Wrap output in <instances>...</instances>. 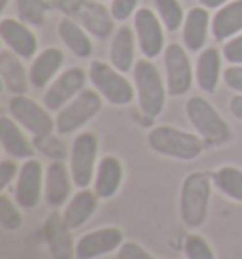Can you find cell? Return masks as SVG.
I'll return each instance as SVG.
<instances>
[{
    "mask_svg": "<svg viewBox=\"0 0 242 259\" xmlns=\"http://www.w3.org/2000/svg\"><path fill=\"white\" fill-rule=\"evenodd\" d=\"M212 172L193 170L184 178L180 187V218L187 229L205 225L212 199Z\"/></svg>",
    "mask_w": 242,
    "mask_h": 259,
    "instance_id": "6da1fadb",
    "label": "cell"
},
{
    "mask_svg": "<svg viewBox=\"0 0 242 259\" xmlns=\"http://www.w3.org/2000/svg\"><path fill=\"white\" fill-rule=\"evenodd\" d=\"M146 142L151 151L176 161H193L200 157L207 146L197 133H187L172 125H157L150 129Z\"/></svg>",
    "mask_w": 242,
    "mask_h": 259,
    "instance_id": "7a4b0ae2",
    "label": "cell"
},
{
    "mask_svg": "<svg viewBox=\"0 0 242 259\" xmlns=\"http://www.w3.org/2000/svg\"><path fill=\"white\" fill-rule=\"evenodd\" d=\"M138 110L146 119H155L163 114L167 102V81L151 59H138L133 68Z\"/></svg>",
    "mask_w": 242,
    "mask_h": 259,
    "instance_id": "3957f363",
    "label": "cell"
},
{
    "mask_svg": "<svg viewBox=\"0 0 242 259\" xmlns=\"http://www.w3.org/2000/svg\"><path fill=\"white\" fill-rule=\"evenodd\" d=\"M185 115L195 133L205 140L207 146H223L231 140L229 123L205 97L200 95L189 97L185 102Z\"/></svg>",
    "mask_w": 242,
    "mask_h": 259,
    "instance_id": "277c9868",
    "label": "cell"
},
{
    "mask_svg": "<svg viewBox=\"0 0 242 259\" xmlns=\"http://www.w3.org/2000/svg\"><path fill=\"white\" fill-rule=\"evenodd\" d=\"M55 4L64 17L79 23L91 36L106 40L110 34H114L115 19L110 8L100 0H57Z\"/></svg>",
    "mask_w": 242,
    "mask_h": 259,
    "instance_id": "5b68a950",
    "label": "cell"
},
{
    "mask_svg": "<svg viewBox=\"0 0 242 259\" xmlns=\"http://www.w3.org/2000/svg\"><path fill=\"white\" fill-rule=\"evenodd\" d=\"M87 76H89V81L95 87V91H99L100 97L110 104L127 106L135 101V85L115 66L108 65L104 61H91Z\"/></svg>",
    "mask_w": 242,
    "mask_h": 259,
    "instance_id": "8992f818",
    "label": "cell"
},
{
    "mask_svg": "<svg viewBox=\"0 0 242 259\" xmlns=\"http://www.w3.org/2000/svg\"><path fill=\"white\" fill-rule=\"evenodd\" d=\"M99 165V138L95 133H79L72 140L68 151V168H70L74 186L86 189L95 180Z\"/></svg>",
    "mask_w": 242,
    "mask_h": 259,
    "instance_id": "52a82bcc",
    "label": "cell"
},
{
    "mask_svg": "<svg viewBox=\"0 0 242 259\" xmlns=\"http://www.w3.org/2000/svg\"><path fill=\"white\" fill-rule=\"evenodd\" d=\"M102 97L95 89H84L82 93L72 99L64 108H61L55 115V133L61 137L74 135L76 131L86 127L87 123L95 119L102 108Z\"/></svg>",
    "mask_w": 242,
    "mask_h": 259,
    "instance_id": "ba28073f",
    "label": "cell"
},
{
    "mask_svg": "<svg viewBox=\"0 0 242 259\" xmlns=\"http://www.w3.org/2000/svg\"><path fill=\"white\" fill-rule=\"evenodd\" d=\"M8 112L34 138L50 137L55 131V117H51L50 110L27 95H12L8 102Z\"/></svg>",
    "mask_w": 242,
    "mask_h": 259,
    "instance_id": "9c48e42d",
    "label": "cell"
},
{
    "mask_svg": "<svg viewBox=\"0 0 242 259\" xmlns=\"http://www.w3.org/2000/svg\"><path fill=\"white\" fill-rule=\"evenodd\" d=\"M163 63L167 70V91L171 97H182L193 85L195 70L191 66L187 50L182 44H167L163 51Z\"/></svg>",
    "mask_w": 242,
    "mask_h": 259,
    "instance_id": "30bf717a",
    "label": "cell"
},
{
    "mask_svg": "<svg viewBox=\"0 0 242 259\" xmlns=\"http://www.w3.org/2000/svg\"><path fill=\"white\" fill-rule=\"evenodd\" d=\"M133 29L136 34L138 50L146 59H153L163 55L165 51V27L159 15L150 8H138L133 15Z\"/></svg>",
    "mask_w": 242,
    "mask_h": 259,
    "instance_id": "8fae6325",
    "label": "cell"
},
{
    "mask_svg": "<svg viewBox=\"0 0 242 259\" xmlns=\"http://www.w3.org/2000/svg\"><path fill=\"white\" fill-rule=\"evenodd\" d=\"M44 184H46V174H44L42 163L36 157L23 161L15 180V202L23 210H34L44 197Z\"/></svg>",
    "mask_w": 242,
    "mask_h": 259,
    "instance_id": "7c38bea8",
    "label": "cell"
},
{
    "mask_svg": "<svg viewBox=\"0 0 242 259\" xmlns=\"http://www.w3.org/2000/svg\"><path fill=\"white\" fill-rule=\"evenodd\" d=\"M87 78L89 76L82 66L66 68L48 85L44 93V106L50 112H59L61 108H64L72 99H76L84 91Z\"/></svg>",
    "mask_w": 242,
    "mask_h": 259,
    "instance_id": "4fadbf2b",
    "label": "cell"
},
{
    "mask_svg": "<svg viewBox=\"0 0 242 259\" xmlns=\"http://www.w3.org/2000/svg\"><path fill=\"white\" fill-rule=\"evenodd\" d=\"M125 242V235L119 227H99L76 240V259H99L117 252Z\"/></svg>",
    "mask_w": 242,
    "mask_h": 259,
    "instance_id": "5bb4252c",
    "label": "cell"
},
{
    "mask_svg": "<svg viewBox=\"0 0 242 259\" xmlns=\"http://www.w3.org/2000/svg\"><path fill=\"white\" fill-rule=\"evenodd\" d=\"M0 38L10 51L21 59H34L38 51V38L21 19L4 17L0 21Z\"/></svg>",
    "mask_w": 242,
    "mask_h": 259,
    "instance_id": "9a60e30c",
    "label": "cell"
},
{
    "mask_svg": "<svg viewBox=\"0 0 242 259\" xmlns=\"http://www.w3.org/2000/svg\"><path fill=\"white\" fill-rule=\"evenodd\" d=\"M72 174L68 165L63 161H51L46 168V184H44V199L51 208H61L72 197Z\"/></svg>",
    "mask_w": 242,
    "mask_h": 259,
    "instance_id": "2e32d148",
    "label": "cell"
},
{
    "mask_svg": "<svg viewBox=\"0 0 242 259\" xmlns=\"http://www.w3.org/2000/svg\"><path fill=\"white\" fill-rule=\"evenodd\" d=\"M99 199L95 189H78L63 206V220L66 227L72 231L84 227L99 210Z\"/></svg>",
    "mask_w": 242,
    "mask_h": 259,
    "instance_id": "e0dca14e",
    "label": "cell"
},
{
    "mask_svg": "<svg viewBox=\"0 0 242 259\" xmlns=\"http://www.w3.org/2000/svg\"><path fill=\"white\" fill-rule=\"evenodd\" d=\"M23 127L15 121L12 115L0 117V144L2 150L6 151V155L12 159L27 161L34 157V146L30 144L27 135L23 133Z\"/></svg>",
    "mask_w": 242,
    "mask_h": 259,
    "instance_id": "ac0fdd59",
    "label": "cell"
},
{
    "mask_svg": "<svg viewBox=\"0 0 242 259\" xmlns=\"http://www.w3.org/2000/svg\"><path fill=\"white\" fill-rule=\"evenodd\" d=\"M70 231L63 220V214L53 212L44 223V237L50 246L53 259H72L76 257V242L72 240Z\"/></svg>",
    "mask_w": 242,
    "mask_h": 259,
    "instance_id": "d6986e66",
    "label": "cell"
},
{
    "mask_svg": "<svg viewBox=\"0 0 242 259\" xmlns=\"http://www.w3.org/2000/svg\"><path fill=\"white\" fill-rule=\"evenodd\" d=\"M212 19H210V12L205 6H195L185 14V21L182 27V44L187 51L197 53L205 48L208 38V30H210Z\"/></svg>",
    "mask_w": 242,
    "mask_h": 259,
    "instance_id": "ffe728a7",
    "label": "cell"
},
{
    "mask_svg": "<svg viewBox=\"0 0 242 259\" xmlns=\"http://www.w3.org/2000/svg\"><path fill=\"white\" fill-rule=\"evenodd\" d=\"M64 65V53L59 48H46L36 53L29 68L30 85L34 89H44L57 78L61 66Z\"/></svg>",
    "mask_w": 242,
    "mask_h": 259,
    "instance_id": "44dd1931",
    "label": "cell"
},
{
    "mask_svg": "<svg viewBox=\"0 0 242 259\" xmlns=\"http://www.w3.org/2000/svg\"><path fill=\"white\" fill-rule=\"evenodd\" d=\"M123 165L115 155H104L99 159L93 189L100 199H112L117 195L121 184H123Z\"/></svg>",
    "mask_w": 242,
    "mask_h": 259,
    "instance_id": "7402d4cb",
    "label": "cell"
},
{
    "mask_svg": "<svg viewBox=\"0 0 242 259\" xmlns=\"http://www.w3.org/2000/svg\"><path fill=\"white\" fill-rule=\"evenodd\" d=\"M136 34L131 27H119L114 30L110 40V65L115 66L119 72H131L136 65Z\"/></svg>",
    "mask_w": 242,
    "mask_h": 259,
    "instance_id": "603a6c76",
    "label": "cell"
},
{
    "mask_svg": "<svg viewBox=\"0 0 242 259\" xmlns=\"http://www.w3.org/2000/svg\"><path fill=\"white\" fill-rule=\"evenodd\" d=\"M0 78L12 95H25L30 85L29 70L21 63V57L8 48L0 51Z\"/></svg>",
    "mask_w": 242,
    "mask_h": 259,
    "instance_id": "cb8c5ba5",
    "label": "cell"
},
{
    "mask_svg": "<svg viewBox=\"0 0 242 259\" xmlns=\"http://www.w3.org/2000/svg\"><path fill=\"white\" fill-rule=\"evenodd\" d=\"M214 40L227 42L229 38L242 32V0H231L221 6L212 17L210 25Z\"/></svg>",
    "mask_w": 242,
    "mask_h": 259,
    "instance_id": "d4e9b609",
    "label": "cell"
},
{
    "mask_svg": "<svg viewBox=\"0 0 242 259\" xmlns=\"http://www.w3.org/2000/svg\"><path fill=\"white\" fill-rule=\"evenodd\" d=\"M221 51L218 48H207L200 51L195 65V81L205 93H216L221 74Z\"/></svg>",
    "mask_w": 242,
    "mask_h": 259,
    "instance_id": "484cf974",
    "label": "cell"
},
{
    "mask_svg": "<svg viewBox=\"0 0 242 259\" xmlns=\"http://www.w3.org/2000/svg\"><path fill=\"white\" fill-rule=\"evenodd\" d=\"M57 34L61 42L79 59H87L93 55V42L91 34L87 32L79 23H76L70 17H63L57 23Z\"/></svg>",
    "mask_w": 242,
    "mask_h": 259,
    "instance_id": "4316f807",
    "label": "cell"
},
{
    "mask_svg": "<svg viewBox=\"0 0 242 259\" xmlns=\"http://www.w3.org/2000/svg\"><path fill=\"white\" fill-rule=\"evenodd\" d=\"M212 184L223 197L242 204V168L221 165L212 172Z\"/></svg>",
    "mask_w": 242,
    "mask_h": 259,
    "instance_id": "83f0119b",
    "label": "cell"
},
{
    "mask_svg": "<svg viewBox=\"0 0 242 259\" xmlns=\"http://www.w3.org/2000/svg\"><path fill=\"white\" fill-rule=\"evenodd\" d=\"M155 14L169 32H176L184 27L185 14L180 0H155Z\"/></svg>",
    "mask_w": 242,
    "mask_h": 259,
    "instance_id": "f1b7e54d",
    "label": "cell"
},
{
    "mask_svg": "<svg viewBox=\"0 0 242 259\" xmlns=\"http://www.w3.org/2000/svg\"><path fill=\"white\" fill-rule=\"evenodd\" d=\"M19 19L27 25L40 27L48 15V2L46 0H15Z\"/></svg>",
    "mask_w": 242,
    "mask_h": 259,
    "instance_id": "f546056e",
    "label": "cell"
},
{
    "mask_svg": "<svg viewBox=\"0 0 242 259\" xmlns=\"http://www.w3.org/2000/svg\"><path fill=\"white\" fill-rule=\"evenodd\" d=\"M23 225L21 206L12 201L4 191L0 195V227L4 231H17Z\"/></svg>",
    "mask_w": 242,
    "mask_h": 259,
    "instance_id": "4dcf8cb0",
    "label": "cell"
},
{
    "mask_svg": "<svg viewBox=\"0 0 242 259\" xmlns=\"http://www.w3.org/2000/svg\"><path fill=\"white\" fill-rule=\"evenodd\" d=\"M184 253L185 259H216L212 246L208 244L207 238L197 233H189L184 238Z\"/></svg>",
    "mask_w": 242,
    "mask_h": 259,
    "instance_id": "1f68e13d",
    "label": "cell"
},
{
    "mask_svg": "<svg viewBox=\"0 0 242 259\" xmlns=\"http://www.w3.org/2000/svg\"><path fill=\"white\" fill-rule=\"evenodd\" d=\"M138 2L140 0H112L110 4V12L115 21L125 23L127 19H131L138 10Z\"/></svg>",
    "mask_w": 242,
    "mask_h": 259,
    "instance_id": "d6a6232c",
    "label": "cell"
},
{
    "mask_svg": "<svg viewBox=\"0 0 242 259\" xmlns=\"http://www.w3.org/2000/svg\"><path fill=\"white\" fill-rule=\"evenodd\" d=\"M115 255H117V259H159L148 252L144 246L133 242V240H125L119 250L115 252Z\"/></svg>",
    "mask_w": 242,
    "mask_h": 259,
    "instance_id": "836d02e7",
    "label": "cell"
},
{
    "mask_svg": "<svg viewBox=\"0 0 242 259\" xmlns=\"http://www.w3.org/2000/svg\"><path fill=\"white\" fill-rule=\"evenodd\" d=\"M223 59L231 65H242V32L236 36L229 38L221 48Z\"/></svg>",
    "mask_w": 242,
    "mask_h": 259,
    "instance_id": "e575fe53",
    "label": "cell"
},
{
    "mask_svg": "<svg viewBox=\"0 0 242 259\" xmlns=\"http://www.w3.org/2000/svg\"><path fill=\"white\" fill-rule=\"evenodd\" d=\"M19 168L14 159H2L0 161V191H6L12 182L17 180Z\"/></svg>",
    "mask_w": 242,
    "mask_h": 259,
    "instance_id": "d590c367",
    "label": "cell"
},
{
    "mask_svg": "<svg viewBox=\"0 0 242 259\" xmlns=\"http://www.w3.org/2000/svg\"><path fill=\"white\" fill-rule=\"evenodd\" d=\"M223 81L229 89L242 95V65H231L223 70Z\"/></svg>",
    "mask_w": 242,
    "mask_h": 259,
    "instance_id": "8d00e7d4",
    "label": "cell"
},
{
    "mask_svg": "<svg viewBox=\"0 0 242 259\" xmlns=\"http://www.w3.org/2000/svg\"><path fill=\"white\" fill-rule=\"evenodd\" d=\"M229 112L233 114L235 119L242 121V95L236 93L235 97H231V101H229Z\"/></svg>",
    "mask_w": 242,
    "mask_h": 259,
    "instance_id": "74e56055",
    "label": "cell"
},
{
    "mask_svg": "<svg viewBox=\"0 0 242 259\" xmlns=\"http://www.w3.org/2000/svg\"><path fill=\"white\" fill-rule=\"evenodd\" d=\"M231 0H200V6L208 8V10H220L221 6H225Z\"/></svg>",
    "mask_w": 242,
    "mask_h": 259,
    "instance_id": "f35d334b",
    "label": "cell"
},
{
    "mask_svg": "<svg viewBox=\"0 0 242 259\" xmlns=\"http://www.w3.org/2000/svg\"><path fill=\"white\" fill-rule=\"evenodd\" d=\"M8 2H10V0H0V12H4V10H6Z\"/></svg>",
    "mask_w": 242,
    "mask_h": 259,
    "instance_id": "ab89813d",
    "label": "cell"
},
{
    "mask_svg": "<svg viewBox=\"0 0 242 259\" xmlns=\"http://www.w3.org/2000/svg\"><path fill=\"white\" fill-rule=\"evenodd\" d=\"M185 2H193V0H185Z\"/></svg>",
    "mask_w": 242,
    "mask_h": 259,
    "instance_id": "60d3db41",
    "label": "cell"
},
{
    "mask_svg": "<svg viewBox=\"0 0 242 259\" xmlns=\"http://www.w3.org/2000/svg\"><path fill=\"white\" fill-rule=\"evenodd\" d=\"M100 2H102V0H100Z\"/></svg>",
    "mask_w": 242,
    "mask_h": 259,
    "instance_id": "b9f144b4",
    "label": "cell"
}]
</instances>
